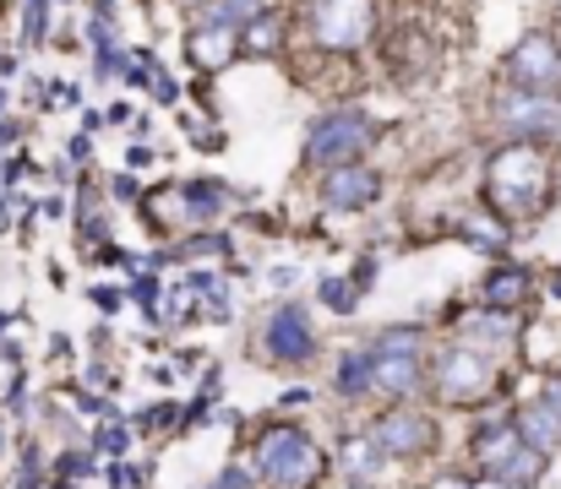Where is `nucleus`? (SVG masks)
<instances>
[{"label": "nucleus", "mask_w": 561, "mask_h": 489, "mask_svg": "<svg viewBox=\"0 0 561 489\" xmlns=\"http://www.w3.org/2000/svg\"><path fill=\"white\" fill-rule=\"evenodd\" d=\"M546 185H551V163L535 142H513V148L491 153V163H485V190L507 218L535 212L546 201Z\"/></svg>", "instance_id": "1"}, {"label": "nucleus", "mask_w": 561, "mask_h": 489, "mask_svg": "<svg viewBox=\"0 0 561 489\" xmlns=\"http://www.w3.org/2000/svg\"><path fill=\"white\" fill-rule=\"evenodd\" d=\"M256 468H262V479H267V485L306 489L317 474H322V452L311 446V435H300V430L278 424V430H267V435H262V446H256Z\"/></svg>", "instance_id": "2"}, {"label": "nucleus", "mask_w": 561, "mask_h": 489, "mask_svg": "<svg viewBox=\"0 0 561 489\" xmlns=\"http://www.w3.org/2000/svg\"><path fill=\"white\" fill-rule=\"evenodd\" d=\"M371 142V120L344 109V115H328L317 120L311 142H306V163H322V168H339V163H355Z\"/></svg>", "instance_id": "3"}, {"label": "nucleus", "mask_w": 561, "mask_h": 489, "mask_svg": "<svg viewBox=\"0 0 561 489\" xmlns=\"http://www.w3.org/2000/svg\"><path fill=\"white\" fill-rule=\"evenodd\" d=\"M376 27L371 0H317L311 5V33L328 49H360Z\"/></svg>", "instance_id": "4"}, {"label": "nucleus", "mask_w": 561, "mask_h": 489, "mask_svg": "<svg viewBox=\"0 0 561 489\" xmlns=\"http://www.w3.org/2000/svg\"><path fill=\"white\" fill-rule=\"evenodd\" d=\"M507 77H513V88L557 93L561 88V44L551 33H529V38L507 55Z\"/></svg>", "instance_id": "5"}, {"label": "nucleus", "mask_w": 561, "mask_h": 489, "mask_svg": "<svg viewBox=\"0 0 561 489\" xmlns=\"http://www.w3.org/2000/svg\"><path fill=\"white\" fill-rule=\"evenodd\" d=\"M496 126H507V131H518V137L561 131V98H551V93H529V88L502 93V98H496Z\"/></svg>", "instance_id": "6"}, {"label": "nucleus", "mask_w": 561, "mask_h": 489, "mask_svg": "<svg viewBox=\"0 0 561 489\" xmlns=\"http://www.w3.org/2000/svg\"><path fill=\"white\" fill-rule=\"evenodd\" d=\"M436 386H442V397L447 403H480L485 392H491V364L474 353V348H453L442 364H436Z\"/></svg>", "instance_id": "7"}, {"label": "nucleus", "mask_w": 561, "mask_h": 489, "mask_svg": "<svg viewBox=\"0 0 561 489\" xmlns=\"http://www.w3.org/2000/svg\"><path fill=\"white\" fill-rule=\"evenodd\" d=\"M262 337H267V353H273L278 364H306V359L317 353V337H311L300 305H278V311L267 316V326H262Z\"/></svg>", "instance_id": "8"}, {"label": "nucleus", "mask_w": 561, "mask_h": 489, "mask_svg": "<svg viewBox=\"0 0 561 489\" xmlns=\"http://www.w3.org/2000/svg\"><path fill=\"white\" fill-rule=\"evenodd\" d=\"M234 55H245V38L234 33V22H207L186 33V60L196 71H224Z\"/></svg>", "instance_id": "9"}, {"label": "nucleus", "mask_w": 561, "mask_h": 489, "mask_svg": "<svg viewBox=\"0 0 561 489\" xmlns=\"http://www.w3.org/2000/svg\"><path fill=\"white\" fill-rule=\"evenodd\" d=\"M371 196H376V174L366 163H339L322 179V201L328 207H366Z\"/></svg>", "instance_id": "10"}, {"label": "nucleus", "mask_w": 561, "mask_h": 489, "mask_svg": "<svg viewBox=\"0 0 561 489\" xmlns=\"http://www.w3.org/2000/svg\"><path fill=\"white\" fill-rule=\"evenodd\" d=\"M376 446H381V452H403V457H414V452L431 446V424H425L420 414H387V419L376 424Z\"/></svg>", "instance_id": "11"}, {"label": "nucleus", "mask_w": 561, "mask_h": 489, "mask_svg": "<svg viewBox=\"0 0 561 489\" xmlns=\"http://www.w3.org/2000/svg\"><path fill=\"white\" fill-rule=\"evenodd\" d=\"M371 353H376V386H387V392H414V381H420L414 348H371Z\"/></svg>", "instance_id": "12"}, {"label": "nucleus", "mask_w": 561, "mask_h": 489, "mask_svg": "<svg viewBox=\"0 0 561 489\" xmlns=\"http://www.w3.org/2000/svg\"><path fill=\"white\" fill-rule=\"evenodd\" d=\"M518 435H524L529 446L551 452V446L561 441V414L551 408V403H546V397H540L535 408H524V414H518Z\"/></svg>", "instance_id": "13"}, {"label": "nucleus", "mask_w": 561, "mask_h": 489, "mask_svg": "<svg viewBox=\"0 0 561 489\" xmlns=\"http://www.w3.org/2000/svg\"><path fill=\"white\" fill-rule=\"evenodd\" d=\"M524 294H529V272L524 267H502V272L485 278V305L491 311H513Z\"/></svg>", "instance_id": "14"}, {"label": "nucleus", "mask_w": 561, "mask_h": 489, "mask_svg": "<svg viewBox=\"0 0 561 489\" xmlns=\"http://www.w3.org/2000/svg\"><path fill=\"white\" fill-rule=\"evenodd\" d=\"M540 474H546V452H540V446H529V441H524V446H518V452H513V457H507L502 468H496V479H502L507 489L535 485Z\"/></svg>", "instance_id": "15"}, {"label": "nucleus", "mask_w": 561, "mask_h": 489, "mask_svg": "<svg viewBox=\"0 0 561 489\" xmlns=\"http://www.w3.org/2000/svg\"><path fill=\"white\" fill-rule=\"evenodd\" d=\"M376 386V353H344V364H339V392L344 397H360V392H371Z\"/></svg>", "instance_id": "16"}, {"label": "nucleus", "mask_w": 561, "mask_h": 489, "mask_svg": "<svg viewBox=\"0 0 561 489\" xmlns=\"http://www.w3.org/2000/svg\"><path fill=\"white\" fill-rule=\"evenodd\" d=\"M278 33H284V22L278 16H267V11H256L251 22H245V55H273L278 49Z\"/></svg>", "instance_id": "17"}, {"label": "nucleus", "mask_w": 561, "mask_h": 489, "mask_svg": "<svg viewBox=\"0 0 561 489\" xmlns=\"http://www.w3.org/2000/svg\"><path fill=\"white\" fill-rule=\"evenodd\" d=\"M518 446H524V435H518V430H507V424H496V430H485V435H480V463L502 468Z\"/></svg>", "instance_id": "18"}, {"label": "nucleus", "mask_w": 561, "mask_h": 489, "mask_svg": "<svg viewBox=\"0 0 561 489\" xmlns=\"http://www.w3.org/2000/svg\"><path fill=\"white\" fill-rule=\"evenodd\" d=\"M322 305L333 311V316H350L360 300H355V283L350 278H322Z\"/></svg>", "instance_id": "19"}, {"label": "nucleus", "mask_w": 561, "mask_h": 489, "mask_svg": "<svg viewBox=\"0 0 561 489\" xmlns=\"http://www.w3.org/2000/svg\"><path fill=\"white\" fill-rule=\"evenodd\" d=\"M344 468H350L355 479H366V474L376 468V446L371 441H355V435H350V441H344Z\"/></svg>", "instance_id": "20"}, {"label": "nucleus", "mask_w": 561, "mask_h": 489, "mask_svg": "<svg viewBox=\"0 0 561 489\" xmlns=\"http://www.w3.org/2000/svg\"><path fill=\"white\" fill-rule=\"evenodd\" d=\"M474 245H491V251H502L507 245V229L502 223H491V218H469V229H463Z\"/></svg>", "instance_id": "21"}, {"label": "nucleus", "mask_w": 561, "mask_h": 489, "mask_svg": "<svg viewBox=\"0 0 561 489\" xmlns=\"http://www.w3.org/2000/svg\"><path fill=\"white\" fill-rule=\"evenodd\" d=\"M207 16H213V22H251V16H256V0H213Z\"/></svg>", "instance_id": "22"}, {"label": "nucleus", "mask_w": 561, "mask_h": 489, "mask_svg": "<svg viewBox=\"0 0 561 489\" xmlns=\"http://www.w3.org/2000/svg\"><path fill=\"white\" fill-rule=\"evenodd\" d=\"M186 201H196V207H191L196 218H213L218 201H224V190H218V185H186Z\"/></svg>", "instance_id": "23"}, {"label": "nucleus", "mask_w": 561, "mask_h": 489, "mask_svg": "<svg viewBox=\"0 0 561 489\" xmlns=\"http://www.w3.org/2000/svg\"><path fill=\"white\" fill-rule=\"evenodd\" d=\"M469 331H480V337H491V342H496V337H507V331H513V322H507V316H474Z\"/></svg>", "instance_id": "24"}, {"label": "nucleus", "mask_w": 561, "mask_h": 489, "mask_svg": "<svg viewBox=\"0 0 561 489\" xmlns=\"http://www.w3.org/2000/svg\"><path fill=\"white\" fill-rule=\"evenodd\" d=\"M27 38H44V0H27Z\"/></svg>", "instance_id": "25"}, {"label": "nucleus", "mask_w": 561, "mask_h": 489, "mask_svg": "<svg viewBox=\"0 0 561 489\" xmlns=\"http://www.w3.org/2000/svg\"><path fill=\"white\" fill-rule=\"evenodd\" d=\"M60 474L82 479V474H93V463H88V457H60Z\"/></svg>", "instance_id": "26"}, {"label": "nucleus", "mask_w": 561, "mask_h": 489, "mask_svg": "<svg viewBox=\"0 0 561 489\" xmlns=\"http://www.w3.org/2000/svg\"><path fill=\"white\" fill-rule=\"evenodd\" d=\"M153 93H159V98H164V104H175V98H181V88H175V82H170V77H159V82H153Z\"/></svg>", "instance_id": "27"}, {"label": "nucleus", "mask_w": 561, "mask_h": 489, "mask_svg": "<svg viewBox=\"0 0 561 489\" xmlns=\"http://www.w3.org/2000/svg\"><path fill=\"white\" fill-rule=\"evenodd\" d=\"M99 446H104V452H121V446H126V430H104Z\"/></svg>", "instance_id": "28"}, {"label": "nucleus", "mask_w": 561, "mask_h": 489, "mask_svg": "<svg viewBox=\"0 0 561 489\" xmlns=\"http://www.w3.org/2000/svg\"><path fill=\"white\" fill-rule=\"evenodd\" d=\"M207 489H245V474H218Z\"/></svg>", "instance_id": "29"}, {"label": "nucleus", "mask_w": 561, "mask_h": 489, "mask_svg": "<svg viewBox=\"0 0 561 489\" xmlns=\"http://www.w3.org/2000/svg\"><path fill=\"white\" fill-rule=\"evenodd\" d=\"M93 305H99V311H115L121 300H115V289H93Z\"/></svg>", "instance_id": "30"}, {"label": "nucleus", "mask_w": 561, "mask_h": 489, "mask_svg": "<svg viewBox=\"0 0 561 489\" xmlns=\"http://www.w3.org/2000/svg\"><path fill=\"white\" fill-rule=\"evenodd\" d=\"M546 403L561 414V375H551V381H546Z\"/></svg>", "instance_id": "31"}, {"label": "nucleus", "mask_w": 561, "mask_h": 489, "mask_svg": "<svg viewBox=\"0 0 561 489\" xmlns=\"http://www.w3.org/2000/svg\"><path fill=\"white\" fill-rule=\"evenodd\" d=\"M153 294H159V283H153V278H142V283H137V300H142V305H153Z\"/></svg>", "instance_id": "32"}, {"label": "nucleus", "mask_w": 561, "mask_h": 489, "mask_svg": "<svg viewBox=\"0 0 561 489\" xmlns=\"http://www.w3.org/2000/svg\"><path fill=\"white\" fill-rule=\"evenodd\" d=\"M93 5H99V16H110V0H93Z\"/></svg>", "instance_id": "33"}, {"label": "nucleus", "mask_w": 561, "mask_h": 489, "mask_svg": "<svg viewBox=\"0 0 561 489\" xmlns=\"http://www.w3.org/2000/svg\"><path fill=\"white\" fill-rule=\"evenodd\" d=\"M474 489H507V485H502V479H496V485H474Z\"/></svg>", "instance_id": "34"}, {"label": "nucleus", "mask_w": 561, "mask_h": 489, "mask_svg": "<svg viewBox=\"0 0 561 489\" xmlns=\"http://www.w3.org/2000/svg\"><path fill=\"white\" fill-rule=\"evenodd\" d=\"M181 5H196V0H181Z\"/></svg>", "instance_id": "35"}]
</instances>
